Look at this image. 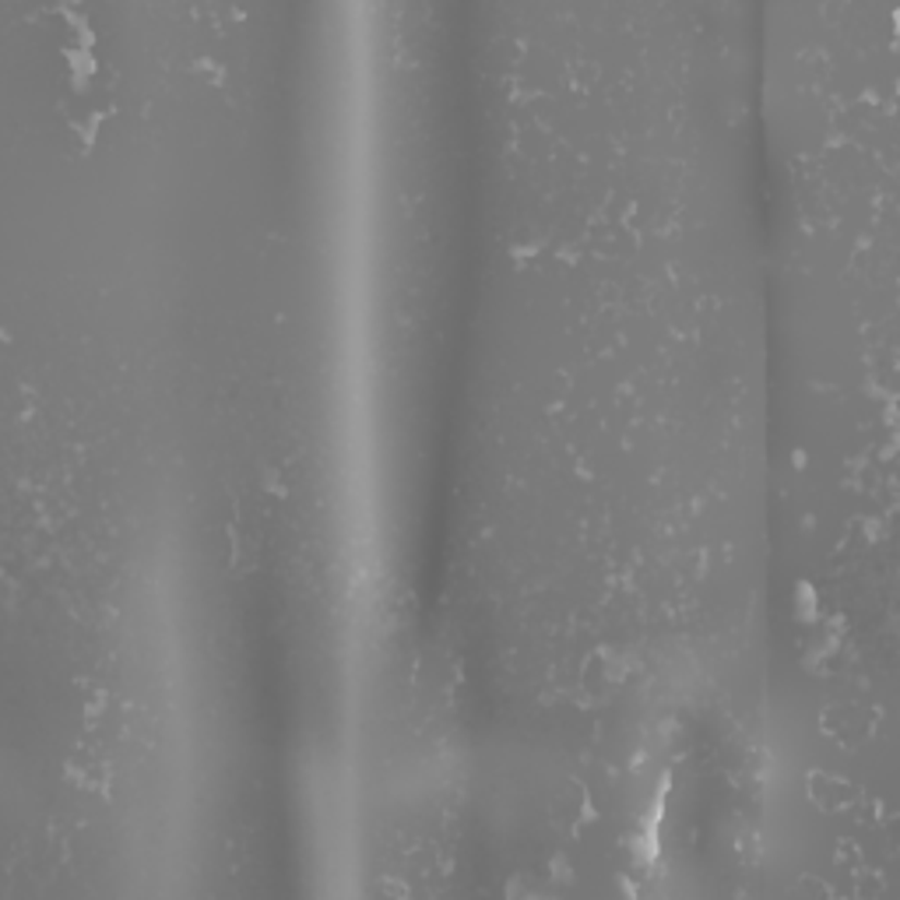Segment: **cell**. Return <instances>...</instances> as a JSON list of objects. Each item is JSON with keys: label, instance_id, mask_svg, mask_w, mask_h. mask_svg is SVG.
Masks as SVG:
<instances>
[{"label": "cell", "instance_id": "obj_1", "mask_svg": "<svg viewBox=\"0 0 900 900\" xmlns=\"http://www.w3.org/2000/svg\"><path fill=\"white\" fill-rule=\"evenodd\" d=\"M827 724H830V732H837L844 742H855V739H865L868 732H873L876 715L862 704H844V707L830 710Z\"/></svg>", "mask_w": 900, "mask_h": 900}]
</instances>
